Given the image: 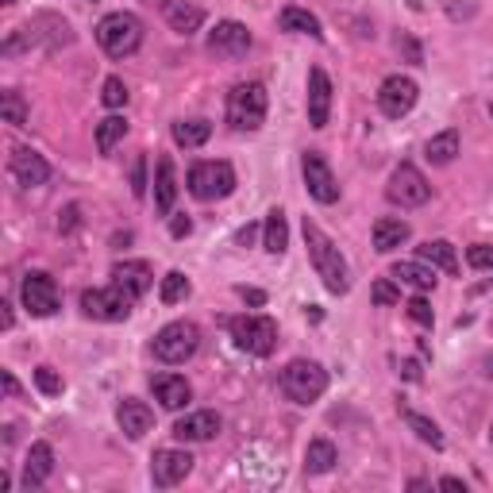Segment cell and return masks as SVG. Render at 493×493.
I'll list each match as a JSON object with an SVG mask.
<instances>
[{
	"label": "cell",
	"mask_w": 493,
	"mask_h": 493,
	"mask_svg": "<svg viewBox=\"0 0 493 493\" xmlns=\"http://www.w3.org/2000/svg\"><path fill=\"white\" fill-rule=\"evenodd\" d=\"M489 440H493V424H489Z\"/></svg>",
	"instance_id": "cell-53"
},
{
	"label": "cell",
	"mask_w": 493,
	"mask_h": 493,
	"mask_svg": "<svg viewBox=\"0 0 493 493\" xmlns=\"http://www.w3.org/2000/svg\"><path fill=\"white\" fill-rule=\"evenodd\" d=\"M0 116H5V124L12 127H23L27 124V100L20 89H5L0 93Z\"/></svg>",
	"instance_id": "cell-34"
},
{
	"label": "cell",
	"mask_w": 493,
	"mask_h": 493,
	"mask_svg": "<svg viewBox=\"0 0 493 493\" xmlns=\"http://www.w3.org/2000/svg\"><path fill=\"white\" fill-rule=\"evenodd\" d=\"M455 154H459V132H455V127H447V132L432 135L428 147H424V158H428L432 166H451Z\"/></svg>",
	"instance_id": "cell-27"
},
{
	"label": "cell",
	"mask_w": 493,
	"mask_h": 493,
	"mask_svg": "<svg viewBox=\"0 0 493 493\" xmlns=\"http://www.w3.org/2000/svg\"><path fill=\"white\" fill-rule=\"evenodd\" d=\"M197 347H200V331H197V324H190V321H173V324H166V328L154 336L151 351H154L158 362H166V367H181V362H190V358L197 355Z\"/></svg>",
	"instance_id": "cell-5"
},
{
	"label": "cell",
	"mask_w": 493,
	"mask_h": 493,
	"mask_svg": "<svg viewBox=\"0 0 493 493\" xmlns=\"http://www.w3.org/2000/svg\"><path fill=\"white\" fill-rule=\"evenodd\" d=\"M158 8H163L166 23L178 35H197L200 27H205V12H200L197 5H185V0H158Z\"/></svg>",
	"instance_id": "cell-20"
},
{
	"label": "cell",
	"mask_w": 493,
	"mask_h": 493,
	"mask_svg": "<svg viewBox=\"0 0 493 493\" xmlns=\"http://www.w3.org/2000/svg\"><path fill=\"white\" fill-rule=\"evenodd\" d=\"M409 316H413L416 324H424V328L436 324V312H432V304H428L424 297H413V301H409Z\"/></svg>",
	"instance_id": "cell-40"
},
{
	"label": "cell",
	"mask_w": 493,
	"mask_h": 493,
	"mask_svg": "<svg viewBox=\"0 0 493 493\" xmlns=\"http://www.w3.org/2000/svg\"><path fill=\"white\" fill-rule=\"evenodd\" d=\"M212 135V124L209 120H178L173 124V143L185 151H193V147H205Z\"/></svg>",
	"instance_id": "cell-31"
},
{
	"label": "cell",
	"mask_w": 493,
	"mask_h": 493,
	"mask_svg": "<svg viewBox=\"0 0 493 493\" xmlns=\"http://www.w3.org/2000/svg\"><path fill=\"white\" fill-rule=\"evenodd\" d=\"M97 42H100V51H105L108 58L135 54L139 42H143L139 16H132V12H108V16L97 23Z\"/></svg>",
	"instance_id": "cell-3"
},
{
	"label": "cell",
	"mask_w": 493,
	"mask_h": 493,
	"mask_svg": "<svg viewBox=\"0 0 493 493\" xmlns=\"http://www.w3.org/2000/svg\"><path fill=\"white\" fill-rule=\"evenodd\" d=\"M482 374H486V378H493V355L482 358Z\"/></svg>",
	"instance_id": "cell-51"
},
{
	"label": "cell",
	"mask_w": 493,
	"mask_h": 493,
	"mask_svg": "<svg viewBox=\"0 0 493 493\" xmlns=\"http://www.w3.org/2000/svg\"><path fill=\"white\" fill-rule=\"evenodd\" d=\"M370 297H374V304H397L401 301V289L389 282V278H378L370 285Z\"/></svg>",
	"instance_id": "cell-38"
},
{
	"label": "cell",
	"mask_w": 493,
	"mask_h": 493,
	"mask_svg": "<svg viewBox=\"0 0 493 493\" xmlns=\"http://www.w3.org/2000/svg\"><path fill=\"white\" fill-rule=\"evenodd\" d=\"M440 486H443V489H462V493H467V482H462V478H443Z\"/></svg>",
	"instance_id": "cell-49"
},
{
	"label": "cell",
	"mask_w": 493,
	"mask_h": 493,
	"mask_svg": "<svg viewBox=\"0 0 493 493\" xmlns=\"http://www.w3.org/2000/svg\"><path fill=\"white\" fill-rule=\"evenodd\" d=\"M190 231H193V220H190V216H173V220H170V236H173V239H185Z\"/></svg>",
	"instance_id": "cell-43"
},
{
	"label": "cell",
	"mask_w": 493,
	"mask_h": 493,
	"mask_svg": "<svg viewBox=\"0 0 493 493\" xmlns=\"http://www.w3.org/2000/svg\"><path fill=\"white\" fill-rule=\"evenodd\" d=\"M263 246H266L270 255H282L285 246H289V224H285V212H282V209H270V212H266Z\"/></svg>",
	"instance_id": "cell-30"
},
{
	"label": "cell",
	"mask_w": 493,
	"mask_h": 493,
	"mask_svg": "<svg viewBox=\"0 0 493 493\" xmlns=\"http://www.w3.org/2000/svg\"><path fill=\"white\" fill-rule=\"evenodd\" d=\"M78 216H81L78 205H66L62 212H58V231H74L78 228Z\"/></svg>",
	"instance_id": "cell-42"
},
{
	"label": "cell",
	"mask_w": 493,
	"mask_h": 493,
	"mask_svg": "<svg viewBox=\"0 0 493 493\" xmlns=\"http://www.w3.org/2000/svg\"><path fill=\"white\" fill-rule=\"evenodd\" d=\"M112 282L120 285V289H127V293L139 301V297L154 285V274H151L147 263H116V266H112Z\"/></svg>",
	"instance_id": "cell-22"
},
{
	"label": "cell",
	"mask_w": 493,
	"mask_h": 493,
	"mask_svg": "<svg viewBox=\"0 0 493 493\" xmlns=\"http://www.w3.org/2000/svg\"><path fill=\"white\" fill-rule=\"evenodd\" d=\"M173 200H178V173H173V163L163 154L154 163V209L158 212H173Z\"/></svg>",
	"instance_id": "cell-23"
},
{
	"label": "cell",
	"mask_w": 493,
	"mask_h": 493,
	"mask_svg": "<svg viewBox=\"0 0 493 493\" xmlns=\"http://www.w3.org/2000/svg\"><path fill=\"white\" fill-rule=\"evenodd\" d=\"M386 197L394 200V205H401V209H420V205H428L432 185H428V178L413 163H401L394 173H389Z\"/></svg>",
	"instance_id": "cell-9"
},
{
	"label": "cell",
	"mask_w": 493,
	"mask_h": 493,
	"mask_svg": "<svg viewBox=\"0 0 493 493\" xmlns=\"http://www.w3.org/2000/svg\"><path fill=\"white\" fill-rule=\"evenodd\" d=\"M190 193L197 200H224L236 193V170L231 163H197L190 170Z\"/></svg>",
	"instance_id": "cell-8"
},
{
	"label": "cell",
	"mask_w": 493,
	"mask_h": 493,
	"mask_svg": "<svg viewBox=\"0 0 493 493\" xmlns=\"http://www.w3.org/2000/svg\"><path fill=\"white\" fill-rule=\"evenodd\" d=\"M132 193L135 197H147V158H135L132 163Z\"/></svg>",
	"instance_id": "cell-41"
},
{
	"label": "cell",
	"mask_w": 493,
	"mask_h": 493,
	"mask_svg": "<svg viewBox=\"0 0 493 493\" xmlns=\"http://www.w3.org/2000/svg\"><path fill=\"white\" fill-rule=\"evenodd\" d=\"M467 263H470L474 270H493V246H489V243L467 246Z\"/></svg>",
	"instance_id": "cell-39"
},
{
	"label": "cell",
	"mask_w": 493,
	"mask_h": 493,
	"mask_svg": "<svg viewBox=\"0 0 493 493\" xmlns=\"http://www.w3.org/2000/svg\"><path fill=\"white\" fill-rule=\"evenodd\" d=\"M416 97H420L416 81L394 74V78L382 81V89H378V108L389 116V120H401V116H409V112L416 108Z\"/></svg>",
	"instance_id": "cell-13"
},
{
	"label": "cell",
	"mask_w": 493,
	"mask_h": 493,
	"mask_svg": "<svg viewBox=\"0 0 493 493\" xmlns=\"http://www.w3.org/2000/svg\"><path fill=\"white\" fill-rule=\"evenodd\" d=\"M331 120V78L321 66L309 70V124L312 127H328Z\"/></svg>",
	"instance_id": "cell-17"
},
{
	"label": "cell",
	"mask_w": 493,
	"mask_h": 493,
	"mask_svg": "<svg viewBox=\"0 0 493 493\" xmlns=\"http://www.w3.org/2000/svg\"><path fill=\"white\" fill-rule=\"evenodd\" d=\"M216 436H220V416H216L212 409L190 413V416H181L178 424H173V440H181V443H209Z\"/></svg>",
	"instance_id": "cell-16"
},
{
	"label": "cell",
	"mask_w": 493,
	"mask_h": 493,
	"mask_svg": "<svg viewBox=\"0 0 493 493\" xmlns=\"http://www.w3.org/2000/svg\"><path fill=\"white\" fill-rule=\"evenodd\" d=\"M228 328H231L236 347L246 355L266 358L274 347H278V324H274L270 316H236V321H228Z\"/></svg>",
	"instance_id": "cell-7"
},
{
	"label": "cell",
	"mask_w": 493,
	"mask_h": 493,
	"mask_svg": "<svg viewBox=\"0 0 493 493\" xmlns=\"http://www.w3.org/2000/svg\"><path fill=\"white\" fill-rule=\"evenodd\" d=\"M236 293H239L246 304H255V309H258V304H266V293H263V289H246V285H239Z\"/></svg>",
	"instance_id": "cell-44"
},
{
	"label": "cell",
	"mask_w": 493,
	"mask_h": 493,
	"mask_svg": "<svg viewBox=\"0 0 493 493\" xmlns=\"http://www.w3.org/2000/svg\"><path fill=\"white\" fill-rule=\"evenodd\" d=\"M301 173H304V190H309L312 200H321V205H336L340 200V185L331 178V166L324 163L321 151L301 154Z\"/></svg>",
	"instance_id": "cell-11"
},
{
	"label": "cell",
	"mask_w": 493,
	"mask_h": 493,
	"mask_svg": "<svg viewBox=\"0 0 493 493\" xmlns=\"http://www.w3.org/2000/svg\"><path fill=\"white\" fill-rule=\"evenodd\" d=\"M278 23H282V32H293V35H309V39H321V35H324V32H321V20H316L309 8H297V5L282 8Z\"/></svg>",
	"instance_id": "cell-26"
},
{
	"label": "cell",
	"mask_w": 493,
	"mask_h": 493,
	"mask_svg": "<svg viewBox=\"0 0 493 493\" xmlns=\"http://www.w3.org/2000/svg\"><path fill=\"white\" fill-rule=\"evenodd\" d=\"M20 301H23V309L32 312V316H54L58 304H62V297H58V282L51 278L47 270L23 274V282H20Z\"/></svg>",
	"instance_id": "cell-10"
},
{
	"label": "cell",
	"mask_w": 493,
	"mask_h": 493,
	"mask_svg": "<svg viewBox=\"0 0 493 493\" xmlns=\"http://www.w3.org/2000/svg\"><path fill=\"white\" fill-rule=\"evenodd\" d=\"M340 462V451L331 440H312L309 447H304V470L309 474H328L331 467Z\"/></svg>",
	"instance_id": "cell-28"
},
{
	"label": "cell",
	"mask_w": 493,
	"mask_h": 493,
	"mask_svg": "<svg viewBox=\"0 0 493 493\" xmlns=\"http://www.w3.org/2000/svg\"><path fill=\"white\" fill-rule=\"evenodd\" d=\"M0 5H16V0H0Z\"/></svg>",
	"instance_id": "cell-52"
},
{
	"label": "cell",
	"mask_w": 493,
	"mask_h": 493,
	"mask_svg": "<svg viewBox=\"0 0 493 493\" xmlns=\"http://www.w3.org/2000/svg\"><path fill=\"white\" fill-rule=\"evenodd\" d=\"M405 416V424H409L413 432H416V440H424L428 447H436V451H443V432H440V424L436 420H428V416H420V413H413V409H405L401 413Z\"/></svg>",
	"instance_id": "cell-32"
},
{
	"label": "cell",
	"mask_w": 493,
	"mask_h": 493,
	"mask_svg": "<svg viewBox=\"0 0 493 493\" xmlns=\"http://www.w3.org/2000/svg\"><path fill=\"white\" fill-rule=\"evenodd\" d=\"M489 116H493V105H489Z\"/></svg>",
	"instance_id": "cell-54"
},
{
	"label": "cell",
	"mask_w": 493,
	"mask_h": 493,
	"mask_svg": "<svg viewBox=\"0 0 493 493\" xmlns=\"http://www.w3.org/2000/svg\"><path fill=\"white\" fill-rule=\"evenodd\" d=\"M151 389H154L158 405H163V409H170V413H178V409H185V405L193 401V386L185 382L181 374H154Z\"/></svg>",
	"instance_id": "cell-19"
},
{
	"label": "cell",
	"mask_w": 493,
	"mask_h": 493,
	"mask_svg": "<svg viewBox=\"0 0 493 493\" xmlns=\"http://www.w3.org/2000/svg\"><path fill=\"white\" fill-rule=\"evenodd\" d=\"M116 424H120V432L127 440H143L154 428V413H151V405H143L135 397H124L120 409H116Z\"/></svg>",
	"instance_id": "cell-18"
},
{
	"label": "cell",
	"mask_w": 493,
	"mask_h": 493,
	"mask_svg": "<svg viewBox=\"0 0 493 493\" xmlns=\"http://www.w3.org/2000/svg\"><path fill=\"white\" fill-rule=\"evenodd\" d=\"M255 236H258V228H255V224H246V228H239V231H236V243H239V246H246V243H251Z\"/></svg>",
	"instance_id": "cell-45"
},
{
	"label": "cell",
	"mask_w": 493,
	"mask_h": 493,
	"mask_svg": "<svg viewBox=\"0 0 493 493\" xmlns=\"http://www.w3.org/2000/svg\"><path fill=\"white\" fill-rule=\"evenodd\" d=\"M301 231H304V246H309V263H312V270H316V278L324 282L328 293L343 297L347 289H351V270H347V258L340 255V246L331 243V239L324 236V228L316 224V220H309V216H304Z\"/></svg>",
	"instance_id": "cell-1"
},
{
	"label": "cell",
	"mask_w": 493,
	"mask_h": 493,
	"mask_svg": "<svg viewBox=\"0 0 493 493\" xmlns=\"http://www.w3.org/2000/svg\"><path fill=\"white\" fill-rule=\"evenodd\" d=\"M324 389H328V370L321 367V362L293 358V362H289V367L282 370V394H285L289 401L312 405V401L324 397Z\"/></svg>",
	"instance_id": "cell-4"
},
{
	"label": "cell",
	"mask_w": 493,
	"mask_h": 493,
	"mask_svg": "<svg viewBox=\"0 0 493 493\" xmlns=\"http://www.w3.org/2000/svg\"><path fill=\"white\" fill-rule=\"evenodd\" d=\"M251 32H246V23L239 20H220L209 32V51L220 54V58H243L246 51H251Z\"/></svg>",
	"instance_id": "cell-15"
},
{
	"label": "cell",
	"mask_w": 493,
	"mask_h": 493,
	"mask_svg": "<svg viewBox=\"0 0 493 493\" xmlns=\"http://www.w3.org/2000/svg\"><path fill=\"white\" fill-rule=\"evenodd\" d=\"M416 255H420V263L436 266V270H443V274H459V255H455V246L447 243V239H428Z\"/></svg>",
	"instance_id": "cell-25"
},
{
	"label": "cell",
	"mask_w": 493,
	"mask_h": 493,
	"mask_svg": "<svg viewBox=\"0 0 493 493\" xmlns=\"http://www.w3.org/2000/svg\"><path fill=\"white\" fill-rule=\"evenodd\" d=\"M51 474H54V447L39 440V443H32L27 462H23V489H39Z\"/></svg>",
	"instance_id": "cell-21"
},
{
	"label": "cell",
	"mask_w": 493,
	"mask_h": 493,
	"mask_svg": "<svg viewBox=\"0 0 493 493\" xmlns=\"http://www.w3.org/2000/svg\"><path fill=\"white\" fill-rule=\"evenodd\" d=\"M401 374L409 382H420V367H416V362H401Z\"/></svg>",
	"instance_id": "cell-46"
},
{
	"label": "cell",
	"mask_w": 493,
	"mask_h": 493,
	"mask_svg": "<svg viewBox=\"0 0 493 493\" xmlns=\"http://www.w3.org/2000/svg\"><path fill=\"white\" fill-rule=\"evenodd\" d=\"M401 47H405V54H409V62H420V47H416V42H413V39H405V42H401Z\"/></svg>",
	"instance_id": "cell-48"
},
{
	"label": "cell",
	"mask_w": 493,
	"mask_h": 493,
	"mask_svg": "<svg viewBox=\"0 0 493 493\" xmlns=\"http://www.w3.org/2000/svg\"><path fill=\"white\" fill-rule=\"evenodd\" d=\"M127 135V120L124 116H105V120L97 124V151L100 154H112L116 143H120Z\"/></svg>",
	"instance_id": "cell-33"
},
{
	"label": "cell",
	"mask_w": 493,
	"mask_h": 493,
	"mask_svg": "<svg viewBox=\"0 0 493 493\" xmlns=\"http://www.w3.org/2000/svg\"><path fill=\"white\" fill-rule=\"evenodd\" d=\"M100 100H105L108 108H124L127 105V85L120 78H108L105 85H100Z\"/></svg>",
	"instance_id": "cell-37"
},
{
	"label": "cell",
	"mask_w": 493,
	"mask_h": 493,
	"mask_svg": "<svg viewBox=\"0 0 493 493\" xmlns=\"http://www.w3.org/2000/svg\"><path fill=\"white\" fill-rule=\"evenodd\" d=\"M35 386H39L47 397H58V394H62V389H66L62 374H58L54 367H39V370H35Z\"/></svg>",
	"instance_id": "cell-36"
},
{
	"label": "cell",
	"mask_w": 493,
	"mask_h": 493,
	"mask_svg": "<svg viewBox=\"0 0 493 493\" xmlns=\"http://www.w3.org/2000/svg\"><path fill=\"white\" fill-rule=\"evenodd\" d=\"M389 278H397V282L413 285V289H432L436 285V266H428V263H394L389 266Z\"/></svg>",
	"instance_id": "cell-29"
},
{
	"label": "cell",
	"mask_w": 493,
	"mask_h": 493,
	"mask_svg": "<svg viewBox=\"0 0 493 493\" xmlns=\"http://www.w3.org/2000/svg\"><path fill=\"white\" fill-rule=\"evenodd\" d=\"M266 105L270 97L258 81H243L228 93V124L236 132H258L266 124Z\"/></svg>",
	"instance_id": "cell-2"
},
{
	"label": "cell",
	"mask_w": 493,
	"mask_h": 493,
	"mask_svg": "<svg viewBox=\"0 0 493 493\" xmlns=\"http://www.w3.org/2000/svg\"><path fill=\"white\" fill-rule=\"evenodd\" d=\"M190 470H193V455L178 451V447H163V451H154V459H151V482L158 489H170V486L185 482Z\"/></svg>",
	"instance_id": "cell-12"
},
{
	"label": "cell",
	"mask_w": 493,
	"mask_h": 493,
	"mask_svg": "<svg viewBox=\"0 0 493 493\" xmlns=\"http://www.w3.org/2000/svg\"><path fill=\"white\" fill-rule=\"evenodd\" d=\"M8 173L23 190H39V185H47V178H51V163L32 147H16L8 158Z\"/></svg>",
	"instance_id": "cell-14"
},
{
	"label": "cell",
	"mask_w": 493,
	"mask_h": 493,
	"mask_svg": "<svg viewBox=\"0 0 493 493\" xmlns=\"http://www.w3.org/2000/svg\"><path fill=\"white\" fill-rule=\"evenodd\" d=\"M413 236V228L401 220V216H382L378 224H374V251L378 255H389V251H397L401 243H409Z\"/></svg>",
	"instance_id": "cell-24"
},
{
	"label": "cell",
	"mask_w": 493,
	"mask_h": 493,
	"mask_svg": "<svg viewBox=\"0 0 493 493\" xmlns=\"http://www.w3.org/2000/svg\"><path fill=\"white\" fill-rule=\"evenodd\" d=\"M5 394H8V397H16V394H20V382L12 378V370H5Z\"/></svg>",
	"instance_id": "cell-47"
},
{
	"label": "cell",
	"mask_w": 493,
	"mask_h": 493,
	"mask_svg": "<svg viewBox=\"0 0 493 493\" xmlns=\"http://www.w3.org/2000/svg\"><path fill=\"white\" fill-rule=\"evenodd\" d=\"M132 304L135 297L127 293L120 285H108V289H85L81 293V312L89 316V321H100V324H120L132 316Z\"/></svg>",
	"instance_id": "cell-6"
},
{
	"label": "cell",
	"mask_w": 493,
	"mask_h": 493,
	"mask_svg": "<svg viewBox=\"0 0 493 493\" xmlns=\"http://www.w3.org/2000/svg\"><path fill=\"white\" fill-rule=\"evenodd\" d=\"M190 278H185L181 270H170L166 278H163V285H158V297H163V304H178V301H185L190 297Z\"/></svg>",
	"instance_id": "cell-35"
},
{
	"label": "cell",
	"mask_w": 493,
	"mask_h": 493,
	"mask_svg": "<svg viewBox=\"0 0 493 493\" xmlns=\"http://www.w3.org/2000/svg\"><path fill=\"white\" fill-rule=\"evenodd\" d=\"M0 309H5V328H12V324H16V312H12V304H8V301L0 304Z\"/></svg>",
	"instance_id": "cell-50"
}]
</instances>
